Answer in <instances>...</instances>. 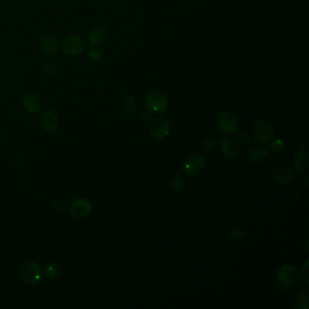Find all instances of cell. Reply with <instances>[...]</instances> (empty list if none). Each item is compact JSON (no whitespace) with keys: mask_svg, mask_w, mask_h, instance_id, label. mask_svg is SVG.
<instances>
[{"mask_svg":"<svg viewBox=\"0 0 309 309\" xmlns=\"http://www.w3.org/2000/svg\"><path fill=\"white\" fill-rule=\"evenodd\" d=\"M302 278H304L306 283H309V260H306L302 267Z\"/></svg>","mask_w":309,"mask_h":309,"instance_id":"28","label":"cell"},{"mask_svg":"<svg viewBox=\"0 0 309 309\" xmlns=\"http://www.w3.org/2000/svg\"><path fill=\"white\" fill-rule=\"evenodd\" d=\"M276 287L284 294L296 292L301 285V277L297 267L292 265H285L278 269L276 276Z\"/></svg>","mask_w":309,"mask_h":309,"instance_id":"1","label":"cell"},{"mask_svg":"<svg viewBox=\"0 0 309 309\" xmlns=\"http://www.w3.org/2000/svg\"><path fill=\"white\" fill-rule=\"evenodd\" d=\"M147 108L152 114H163L169 106L167 95L160 90H152L147 95Z\"/></svg>","mask_w":309,"mask_h":309,"instance_id":"3","label":"cell"},{"mask_svg":"<svg viewBox=\"0 0 309 309\" xmlns=\"http://www.w3.org/2000/svg\"><path fill=\"white\" fill-rule=\"evenodd\" d=\"M308 293L307 291H303L299 294L297 298V308L298 309H308Z\"/></svg>","mask_w":309,"mask_h":309,"instance_id":"24","label":"cell"},{"mask_svg":"<svg viewBox=\"0 0 309 309\" xmlns=\"http://www.w3.org/2000/svg\"><path fill=\"white\" fill-rule=\"evenodd\" d=\"M202 146L204 148L205 151L211 152V151H213V149L216 146V141L212 138H208L205 140L204 142H202Z\"/></svg>","mask_w":309,"mask_h":309,"instance_id":"27","label":"cell"},{"mask_svg":"<svg viewBox=\"0 0 309 309\" xmlns=\"http://www.w3.org/2000/svg\"><path fill=\"white\" fill-rule=\"evenodd\" d=\"M185 185H186V182L182 175L176 174L173 176L171 182V186L174 190L180 191L185 188Z\"/></svg>","mask_w":309,"mask_h":309,"instance_id":"19","label":"cell"},{"mask_svg":"<svg viewBox=\"0 0 309 309\" xmlns=\"http://www.w3.org/2000/svg\"><path fill=\"white\" fill-rule=\"evenodd\" d=\"M271 150L273 152H276V153H281L285 151L286 149V143L284 142L283 140L281 139H275V140H271Z\"/></svg>","mask_w":309,"mask_h":309,"instance_id":"23","label":"cell"},{"mask_svg":"<svg viewBox=\"0 0 309 309\" xmlns=\"http://www.w3.org/2000/svg\"><path fill=\"white\" fill-rule=\"evenodd\" d=\"M229 237L233 241H241L244 238V232L239 227H231V229H229Z\"/></svg>","mask_w":309,"mask_h":309,"instance_id":"22","label":"cell"},{"mask_svg":"<svg viewBox=\"0 0 309 309\" xmlns=\"http://www.w3.org/2000/svg\"><path fill=\"white\" fill-rule=\"evenodd\" d=\"M206 167V161L200 155H193L188 158L184 163V173L188 175H197Z\"/></svg>","mask_w":309,"mask_h":309,"instance_id":"11","label":"cell"},{"mask_svg":"<svg viewBox=\"0 0 309 309\" xmlns=\"http://www.w3.org/2000/svg\"><path fill=\"white\" fill-rule=\"evenodd\" d=\"M44 70L49 75H55L58 72V65L53 61H48L44 64Z\"/></svg>","mask_w":309,"mask_h":309,"instance_id":"25","label":"cell"},{"mask_svg":"<svg viewBox=\"0 0 309 309\" xmlns=\"http://www.w3.org/2000/svg\"><path fill=\"white\" fill-rule=\"evenodd\" d=\"M56 202L58 203V205L56 204V203H53L54 209L58 210V211L63 210V208H64V204H63V201H62V200H56Z\"/></svg>","mask_w":309,"mask_h":309,"instance_id":"29","label":"cell"},{"mask_svg":"<svg viewBox=\"0 0 309 309\" xmlns=\"http://www.w3.org/2000/svg\"><path fill=\"white\" fill-rule=\"evenodd\" d=\"M272 175L278 183L283 185H290L295 182V174L293 171L287 166H280L274 169Z\"/></svg>","mask_w":309,"mask_h":309,"instance_id":"12","label":"cell"},{"mask_svg":"<svg viewBox=\"0 0 309 309\" xmlns=\"http://www.w3.org/2000/svg\"><path fill=\"white\" fill-rule=\"evenodd\" d=\"M39 48L45 57L52 58L59 52V43L54 36L45 35L39 40Z\"/></svg>","mask_w":309,"mask_h":309,"instance_id":"9","label":"cell"},{"mask_svg":"<svg viewBox=\"0 0 309 309\" xmlns=\"http://www.w3.org/2000/svg\"><path fill=\"white\" fill-rule=\"evenodd\" d=\"M93 210L92 204L89 200L84 199H75L72 204L70 205L69 211L73 217L83 219L89 216Z\"/></svg>","mask_w":309,"mask_h":309,"instance_id":"10","label":"cell"},{"mask_svg":"<svg viewBox=\"0 0 309 309\" xmlns=\"http://www.w3.org/2000/svg\"><path fill=\"white\" fill-rule=\"evenodd\" d=\"M22 105L30 114H37L42 108V102L40 97L34 93L25 95L22 100Z\"/></svg>","mask_w":309,"mask_h":309,"instance_id":"13","label":"cell"},{"mask_svg":"<svg viewBox=\"0 0 309 309\" xmlns=\"http://www.w3.org/2000/svg\"><path fill=\"white\" fill-rule=\"evenodd\" d=\"M150 112H144L142 115V118L143 120H148L150 118Z\"/></svg>","mask_w":309,"mask_h":309,"instance_id":"30","label":"cell"},{"mask_svg":"<svg viewBox=\"0 0 309 309\" xmlns=\"http://www.w3.org/2000/svg\"><path fill=\"white\" fill-rule=\"evenodd\" d=\"M151 136L155 140H163L167 138L171 131L170 122L167 118L160 116L153 119L149 127Z\"/></svg>","mask_w":309,"mask_h":309,"instance_id":"6","label":"cell"},{"mask_svg":"<svg viewBox=\"0 0 309 309\" xmlns=\"http://www.w3.org/2000/svg\"><path fill=\"white\" fill-rule=\"evenodd\" d=\"M45 274L47 276V278L50 280H58L60 278L61 274H62V268L60 267V265L58 263H50L45 268Z\"/></svg>","mask_w":309,"mask_h":309,"instance_id":"18","label":"cell"},{"mask_svg":"<svg viewBox=\"0 0 309 309\" xmlns=\"http://www.w3.org/2000/svg\"><path fill=\"white\" fill-rule=\"evenodd\" d=\"M86 49V42L84 38L77 35H72L66 37L62 44V51L69 57L81 55Z\"/></svg>","mask_w":309,"mask_h":309,"instance_id":"5","label":"cell"},{"mask_svg":"<svg viewBox=\"0 0 309 309\" xmlns=\"http://www.w3.org/2000/svg\"><path fill=\"white\" fill-rule=\"evenodd\" d=\"M103 56H104L103 50L100 49V48H96V47L91 48L87 51V57L89 58L90 60L95 61V62H97V61L101 60L102 58H103Z\"/></svg>","mask_w":309,"mask_h":309,"instance_id":"21","label":"cell"},{"mask_svg":"<svg viewBox=\"0 0 309 309\" xmlns=\"http://www.w3.org/2000/svg\"><path fill=\"white\" fill-rule=\"evenodd\" d=\"M123 109L126 115L132 114L135 110V99L132 96H127L124 100Z\"/></svg>","mask_w":309,"mask_h":309,"instance_id":"20","label":"cell"},{"mask_svg":"<svg viewBox=\"0 0 309 309\" xmlns=\"http://www.w3.org/2000/svg\"><path fill=\"white\" fill-rule=\"evenodd\" d=\"M18 274L22 282L27 285H37L41 282L45 273L39 263L27 261L20 266Z\"/></svg>","mask_w":309,"mask_h":309,"instance_id":"2","label":"cell"},{"mask_svg":"<svg viewBox=\"0 0 309 309\" xmlns=\"http://www.w3.org/2000/svg\"><path fill=\"white\" fill-rule=\"evenodd\" d=\"M218 130L223 134H230L237 131L239 123L235 116L229 111H220L217 116Z\"/></svg>","mask_w":309,"mask_h":309,"instance_id":"4","label":"cell"},{"mask_svg":"<svg viewBox=\"0 0 309 309\" xmlns=\"http://www.w3.org/2000/svg\"><path fill=\"white\" fill-rule=\"evenodd\" d=\"M254 135L260 143H268L272 140L274 130L270 123L265 119H259L256 121L254 127Z\"/></svg>","mask_w":309,"mask_h":309,"instance_id":"7","label":"cell"},{"mask_svg":"<svg viewBox=\"0 0 309 309\" xmlns=\"http://www.w3.org/2000/svg\"><path fill=\"white\" fill-rule=\"evenodd\" d=\"M221 151L226 157L235 158L239 153V144L231 138H226L221 142Z\"/></svg>","mask_w":309,"mask_h":309,"instance_id":"15","label":"cell"},{"mask_svg":"<svg viewBox=\"0 0 309 309\" xmlns=\"http://www.w3.org/2000/svg\"><path fill=\"white\" fill-rule=\"evenodd\" d=\"M309 155L307 151H299L294 158V165L296 169L303 173L309 169Z\"/></svg>","mask_w":309,"mask_h":309,"instance_id":"16","label":"cell"},{"mask_svg":"<svg viewBox=\"0 0 309 309\" xmlns=\"http://www.w3.org/2000/svg\"><path fill=\"white\" fill-rule=\"evenodd\" d=\"M267 152L264 148L255 147L251 149L247 154V159L248 163L251 164H257L260 163L264 158L267 156Z\"/></svg>","mask_w":309,"mask_h":309,"instance_id":"17","label":"cell"},{"mask_svg":"<svg viewBox=\"0 0 309 309\" xmlns=\"http://www.w3.org/2000/svg\"><path fill=\"white\" fill-rule=\"evenodd\" d=\"M237 139L241 146H247L250 142V137L245 131H240L238 133Z\"/></svg>","mask_w":309,"mask_h":309,"instance_id":"26","label":"cell"},{"mask_svg":"<svg viewBox=\"0 0 309 309\" xmlns=\"http://www.w3.org/2000/svg\"><path fill=\"white\" fill-rule=\"evenodd\" d=\"M108 32L105 26H97L94 27L88 34V40L94 47H99L106 41Z\"/></svg>","mask_w":309,"mask_h":309,"instance_id":"14","label":"cell"},{"mask_svg":"<svg viewBox=\"0 0 309 309\" xmlns=\"http://www.w3.org/2000/svg\"><path fill=\"white\" fill-rule=\"evenodd\" d=\"M38 124L44 131L55 132L59 128V118L54 111H46L39 116Z\"/></svg>","mask_w":309,"mask_h":309,"instance_id":"8","label":"cell"}]
</instances>
